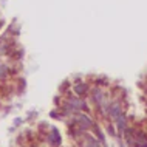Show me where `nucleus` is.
I'll return each mask as SVG.
<instances>
[{"label": "nucleus", "mask_w": 147, "mask_h": 147, "mask_svg": "<svg viewBox=\"0 0 147 147\" xmlns=\"http://www.w3.org/2000/svg\"><path fill=\"white\" fill-rule=\"evenodd\" d=\"M90 87H91V82L82 79V81L74 82V84L71 85V91H73V94H76V96L87 99L88 98V93H90Z\"/></svg>", "instance_id": "obj_4"}, {"label": "nucleus", "mask_w": 147, "mask_h": 147, "mask_svg": "<svg viewBox=\"0 0 147 147\" xmlns=\"http://www.w3.org/2000/svg\"><path fill=\"white\" fill-rule=\"evenodd\" d=\"M74 142H76L78 147H105V146H102L101 142L96 140V136H94L93 133H90V132L84 133L78 141H74ZM107 147H110V146H107Z\"/></svg>", "instance_id": "obj_5"}, {"label": "nucleus", "mask_w": 147, "mask_h": 147, "mask_svg": "<svg viewBox=\"0 0 147 147\" xmlns=\"http://www.w3.org/2000/svg\"><path fill=\"white\" fill-rule=\"evenodd\" d=\"M23 56H25V50L19 47V48H16V50H14L13 53H11L9 56H8V57H9L13 62H20L22 59H23Z\"/></svg>", "instance_id": "obj_11"}, {"label": "nucleus", "mask_w": 147, "mask_h": 147, "mask_svg": "<svg viewBox=\"0 0 147 147\" xmlns=\"http://www.w3.org/2000/svg\"><path fill=\"white\" fill-rule=\"evenodd\" d=\"M98 119L93 116V113H85V112H79V113H73L71 116L65 121L70 122V124H76L78 127H81L84 132H91V129H93L94 122H96Z\"/></svg>", "instance_id": "obj_1"}, {"label": "nucleus", "mask_w": 147, "mask_h": 147, "mask_svg": "<svg viewBox=\"0 0 147 147\" xmlns=\"http://www.w3.org/2000/svg\"><path fill=\"white\" fill-rule=\"evenodd\" d=\"M104 132H105L107 136L113 138V140H118V138H119L116 127H115V124H113V122H110V121H105L104 122Z\"/></svg>", "instance_id": "obj_9"}, {"label": "nucleus", "mask_w": 147, "mask_h": 147, "mask_svg": "<svg viewBox=\"0 0 147 147\" xmlns=\"http://www.w3.org/2000/svg\"><path fill=\"white\" fill-rule=\"evenodd\" d=\"M129 147H147V142H136V141H133Z\"/></svg>", "instance_id": "obj_13"}, {"label": "nucleus", "mask_w": 147, "mask_h": 147, "mask_svg": "<svg viewBox=\"0 0 147 147\" xmlns=\"http://www.w3.org/2000/svg\"><path fill=\"white\" fill-rule=\"evenodd\" d=\"M11 76H13V68H11V65L0 59V82L8 81Z\"/></svg>", "instance_id": "obj_8"}, {"label": "nucleus", "mask_w": 147, "mask_h": 147, "mask_svg": "<svg viewBox=\"0 0 147 147\" xmlns=\"http://www.w3.org/2000/svg\"><path fill=\"white\" fill-rule=\"evenodd\" d=\"M3 26H5V22H3V20H2V19H0V30H2V28H3Z\"/></svg>", "instance_id": "obj_14"}, {"label": "nucleus", "mask_w": 147, "mask_h": 147, "mask_svg": "<svg viewBox=\"0 0 147 147\" xmlns=\"http://www.w3.org/2000/svg\"><path fill=\"white\" fill-rule=\"evenodd\" d=\"M71 85H73L71 84V79H65V81L59 85V94L63 98V96H67V94L73 93V91H71Z\"/></svg>", "instance_id": "obj_10"}, {"label": "nucleus", "mask_w": 147, "mask_h": 147, "mask_svg": "<svg viewBox=\"0 0 147 147\" xmlns=\"http://www.w3.org/2000/svg\"><path fill=\"white\" fill-rule=\"evenodd\" d=\"M113 124H115V127H116V130H118V135H121L122 130H124L125 127L130 124V121H129V113H127V112L121 113V115H119V116L113 121Z\"/></svg>", "instance_id": "obj_7"}, {"label": "nucleus", "mask_w": 147, "mask_h": 147, "mask_svg": "<svg viewBox=\"0 0 147 147\" xmlns=\"http://www.w3.org/2000/svg\"><path fill=\"white\" fill-rule=\"evenodd\" d=\"M90 133H93L94 136H96V140L101 142L102 146H109V141H107V135L104 132V127H101V124H99V121L94 122V125H93V129H91V132Z\"/></svg>", "instance_id": "obj_6"}, {"label": "nucleus", "mask_w": 147, "mask_h": 147, "mask_svg": "<svg viewBox=\"0 0 147 147\" xmlns=\"http://www.w3.org/2000/svg\"><path fill=\"white\" fill-rule=\"evenodd\" d=\"M23 122H25V118H22V116H17V118L13 119V125L14 127H20Z\"/></svg>", "instance_id": "obj_12"}, {"label": "nucleus", "mask_w": 147, "mask_h": 147, "mask_svg": "<svg viewBox=\"0 0 147 147\" xmlns=\"http://www.w3.org/2000/svg\"><path fill=\"white\" fill-rule=\"evenodd\" d=\"M110 93V88H104V87L101 85H96V84H91L90 87V93H88V98H87V101L90 102L91 109H96V107L101 104L102 101H104V98L107 94Z\"/></svg>", "instance_id": "obj_2"}, {"label": "nucleus", "mask_w": 147, "mask_h": 147, "mask_svg": "<svg viewBox=\"0 0 147 147\" xmlns=\"http://www.w3.org/2000/svg\"><path fill=\"white\" fill-rule=\"evenodd\" d=\"M113 147H119V146H113Z\"/></svg>", "instance_id": "obj_15"}, {"label": "nucleus", "mask_w": 147, "mask_h": 147, "mask_svg": "<svg viewBox=\"0 0 147 147\" xmlns=\"http://www.w3.org/2000/svg\"><path fill=\"white\" fill-rule=\"evenodd\" d=\"M47 144L50 147H61L62 146V133L56 125H50L48 132H47Z\"/></svg>", "instance_id": "obj_3"}]
</instances>
